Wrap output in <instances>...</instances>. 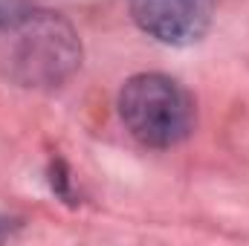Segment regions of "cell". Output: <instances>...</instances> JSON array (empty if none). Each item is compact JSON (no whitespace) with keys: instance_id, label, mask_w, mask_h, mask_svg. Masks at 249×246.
<instances>
[{"instance_id":"obj_4","label":"cell","mask_w":249,"mask_h":246,"mask_svg":"<svg viewBox=\"0 0 249 246\" xmlns=\"http://www.w3.org/2000/svg\"><path fill=\"white\" fill-rule=\"evenodd\" d=\"M26 0H0V26L9 23L12 18H18L20 12H26Z\"/></svg>"},{"instance_id":"obj_5","label":"cell","mask_w":249,"mask_h":246,"mask_svg":"<svg viewBox=\"0 0 249 246\" xmlns=\"http://www.w3.org/2000/svg\"><path fill=\"white\" fill-rule=\"evenodd\" d=\"M0 238H6V220H0Z\"/></svg>"},{"instance_id":"obj_3","label":"cell","mask_w":249,"mask_h":246,"mask_svg":"<svg viewBox=\"0 0 249 246\" xmlns=\"http://www.w3.org/2000/svg\"><path fill=\"white\" fill-rule=\"evenodd\" d=\"M214 0H130L136 26L160 44L188 47L200 41L212 23Z\"/></svg>"},{"instance_id":"obj_2","label":"cell","mask_w":249,"mask_h":246,"mask_svg":"<svg viewBox=\"0 0 249 246\" xmlns=\"http://www.w3.org/2000/svg\"><path fill=\"white\" fill-rule=\"evenodd\" d=\"M119 116L142 145L171 148L191 133L194 102L174 78L162 72H142L124 81Z\"/></svg>"},{"instance_id":"obj_1","label":"cell","mask_w":249,"mask_h":246,"mask_svg":"<svg viewBox=\"0 0 249 246\" xmlns=\"http://www.w3.org/2000/svg\"><path fill=\"white\" fill-rule=\"evenodd\" d=\"M78 67V32L58 12L26 9L0 26V72L18 87H61Z\"/></svg>"}]
</instances>
